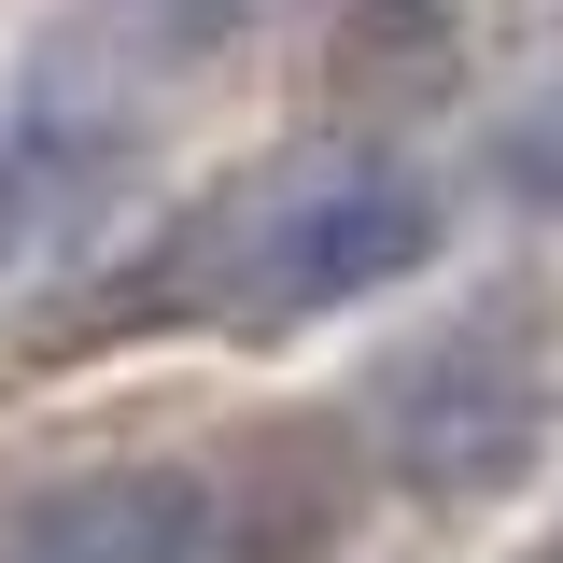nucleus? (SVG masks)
<instances>
[{
	"instance_id": "obj_1",
	"label": "nucleus",
	"mask_w": 563,
	"mask_h": 563,
	"mask_svg": "<svg viewBox=\"0 0 563 563\" xmlns=\"http://www.w3.org/2000/svg\"><path fill=\"white\" fill-rule=\"evenodd\" d=\"M437 254V184L380 141H310V155H268L240 169L225 198H198L155 254V310L184 324H296V310H339V296H380Z\"/></svg>"
},
{
	"instance_id": "obj_2",
	"label": "nucleus",
	"mask_w": 563,
	"mask_h": 563,
	"mask_svg": "<svg viewBox=\"0 0 563 563\" xmlns=\"http://www.w3.org/2000/svg\"><path fill=\"white\" fill-rule=\"evenodd\" d=\"M380 465L422 493V507H493L550 465V366L536 339H507V310L465 324V339L409 352L380 380Z\"/></svg>"
},
{
	"instance_id": "obj_3",
	"label": "nucleus",
	"mask_w": 563,
	"mask_h": 563,
	"mask_svg": "<svg viewBox=\"0 0 563 563\" xmlns=\"http://www.w3.org/2000/svg\"><path fill=\"white\" fill-rule=\"evenodd\" d=\"M14 563H211V493L184 465H85L14 521Z\"/></svg>"
},
{
	"instance_id": "obj_4",
	"label": "nucleus",
	"mask_w": 563,
	"mask_h": 563,
	"mask_svg": "<svg viewBox=\"0 0 563 563\" xmlns=\"http://www.w3.org/2000/svg\"><path fill=\"white\" fill-rule=\"evenodd\" d=\"M465 57H479V14H465V0H339V29H324V85L366 99V113L451 99Z\"/></svg>"
},
{
	"instance_id": "obj_5",
	"label": "nucleus",
	"mask_w": 563,
	"mask_h": 563,
	"mask_svg": "<svg viewBox=\"0 0 563 563\" xmlns=\"http://www.w3.org/2000/svg\"><path fill=\"white\" fill-rule=\"evenodd\" d=\"M493 184H507L521 211H563V85L536 99V113H507V128H493Z\"/></svg>"
},
{
	"instance_id": "obj_6",
	"label": "nucleus",
	"mask_w": 563,
	"mask_h": 563,
	"mask_svg": "<svg viewBox=\"0 0 563 563\" xmlns=\"http://www.w3.org/2000/svg\"><path fill=\"white\" fill-rule=\"evenodd\" d=\"M550 563H563V536H550Z\"/></svg>"
}]
</instances>
